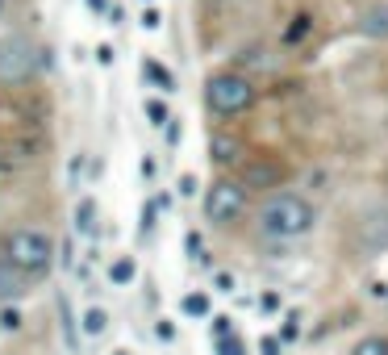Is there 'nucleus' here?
Listing matches in <instances>:
<instances>
[{
    "label": "nucleus",
    "mask_w": 388,
    "mask_h": 355,
    "mask_svg": "<svg viewBox=\"0 0 388 355\" xmlns=\"http://www.w3.org/2000/svg\"><path fill=\"white\" fill-rule=\"evenodd\" d=\"M351 355H388V339L385 335H368V339H359Z\"/></svg>",
    "instance_id": "nucleus-16"
},
{
    "label": "nucleus",
    "mask_w": 388,
    "mask_h": 355,
    "mask_svg": "<svg viewBox=\"0 0 388 355\" xmlns=\"http://www.w3.org/2000/svg\"><path fill=\"white\" fill-rule=\"evenodd\" d=\"M180 134H184V130H180V126H176V121H167V142H171V146H176V142H180Z\"/></svg>",
    "instance_id": "nucleus-30"
},
{
    "label": "nucleus",
    "mask_w": 388,
    "mask_h": 355,
    "mask_svg": "<svg viewBox=\"0 0 388 355\" xmlns=\"http://www.w3.org/2000/svg\"><path fill=\"white\" fill-rule=\"evenodd\" d=\"M142 113L150 117V126H167V121H171V117H167V105H163L159 96H146V100H142Z\"/></svg>",
    "instance_id": "nucleus-17"
},
{
    "label": "nucleus",
    "mask_w": 388,
    "mask_h": 355,
    "mask_svg": "<svg viewBox=\"0 0 388 355\" xmlns=\"http://www.w3.org/2000/svg\"><path fill=\"white\" fill-rule=\"evenodd\" d=\"M230 335V318H213V339H226Z\"/></svg>",
    "instance_id": "nucleus-27"
},
{
    "label": "nucleus",
    "mask_w": 388,
    "mask_h": 355,
    "mask_svg": "<svg viewBox=\"0 0 388 355\" xmlns=\"http://www.w3.org/2000/svg\"><path fill=\"white\" fill-rule=\"evenodd\" d=\"M238 155H242L238 138H230V134H213V138H209V159H213L217 167H234Z\"/></svg>",
    "instance_id": "nucleus-9"
},
{
    "label": "nucleus",
    "mask_w": 388,
    "mask_h": 355,
    "mask_svg": "<svg viewBox=\"0 0 388 355\" xmlns=\"http://www.w3.org/2000/svg\"><path fill=\"white\" fill-rule=\"evenodd\" d=\"M238 67H242V71H251V67H272V59H267L263 46H247V50H238Z\"/></svg>",
    "instance_id": "nucleus-15"
},
{
    "label": "nucleus",
    "mask_w": 388,
    "mask_h": 355,
    "mask_svg": "<svg viewBox=\"0 0 388 355\" xmlns=\"http://www.w3.org/2000/svg\"><path fill=\"white\" fill-rule=\"evenodd\" d=\"M155 226V205H142V230H150Z\"/></svg>",
    "instance_id": "nucleus-28"
},
{
    "label": "nucleus",
    "mask_w": 388,
    "mask_h": 355,
    "mask_svg": "<svg viewBox=\"0 0 388 355\" xmlns=\"http://www.w3.org/2000/svg\"><path fill=\"white\" fill-rule=\"evenodd\" d=\"M138 25H142V29H159V25H163V13L150 4V8H142V21H138Z\"/></svg>",
    "instance_id": "nucleus-19"
},
{
    "label": "nucleus",
    "mask_w": 388,
    "mask_h": 355,
    "mask_svg": "<svg viewBox=\"0 0 388 355\" xmlns=\"http://www.w3.org/2000/svg\"><path fill=\"white\" fill-rule=\"evenodd\" d=\"M96 63L100 67H113V46H96Z\"/></svg>",
    "instance_id": "nucleus-26"
},
{
    "label": "nucleus",
    "mask_w": 388,
    "mask_h": 355,
    "mask_svg": "<svg viewBox=\"0 0 388 355\" xmlns=\"http://www.w3.org/2000/svg\"><path fill=\"white\" fill-rule=\"evenodd\" d=\"M0 4H4V0H0Z\"/></svg>",
    "instance_id": "nucleus-37"
},
{
    "label": "nucleus",
    "mask_w": 388,
    "mask_h": 355,
    "mask_svg": "<svg viewBox=\"0 0 388 355\" xmlns=\"http://www.w3.org/2000/svg\"><path fill=\"white\" fill-rule=\"evenodd\" d=\"M313 21L309 17H297V25H288V33H284V42H297V38H305V29H309Z\"/></svg>",
    "instance_id": "nucleus-20"
},
{
    "label": "nucleus",
    "mask_w": 388,
    "mask_h": 355,
    "mask_svg": "<svg viewBox=\"0 0 388 355\" xmlns=\"http://www.w3.org/2000/svg\"><path fill=\"white\" fill-rule=\"evenodd\" d=\"M0 255L33 280V276H46L54 268V239L46 230H38V226H17V230L4 234Z\"/></svg>",
    "instance_id": "nucleus-2"
},
{
    "label": "nucleus",
    "mask_w": 388,
    "mask_h": 355,
    "mask_svg": "<svg viewBox=\"0 0 388 355\" xmlns=\"http://www.w3.org/2000/svg\"><path fill=\"white\" fill-rule=\"evenodd\" d=\"M359 29H364L368 38H388V0H380V4H368V8H364Z\"/></svg>",
    "instance_id": "nucleus-10"
},
{
    "label": "nucleus",
    "mask_w": 388,
    "mask_h": 355,
    "mask_svg": "<svg viewBox=\"0 0 388 355\" xmlns=\"http://www.w3.org/2000/svg\"><path fill=\"white\" fill-rule=\"evenodd\" d=\"M184 310H188V314H205V297H201V293H192V297L184 301Z\"/></svg>",
    "instance_id": "nucleus-24"
},
{
    "label": "nucleus",
    "mask_w": 388,
    "mask_h": 355,
    "mask_svg": "<svg viewBox=\"0 0 388 355\" xmlns=\"http://www.w3.org/2000/svg\"><path fill=\"white\" fill-rule=\"evenodd\" d=\"M263 310H280V297L276 293H263Z\"/></svg>",
    "instance_id": "nucleus-33"
},
{
    "label": "nucleus",
    "mask_w": 388,
    "mask_h": 355,
    "mask_svg": "<svg viewBox=\"0 0 388 355\" xmlns=\"http://www.w3.org/2000/svg\"><path fill=\"white\" fill-rule=\"evenodd\" d=\"M159 339L171 343V339H176V326H171V322H159Z\"/></svg>",
    "instance_id": "nucleus-29"
},
{
    "label": "nucleus",
    "mask_w": 388,
    "mask_h": 355,
    "mask_svg": "<svg viewBox=\"0 0 388 355\" xmlns=\"http://www.w3.org/2000/svg\"><path fill=\"white\" fill-rule=\"evenodd\" d=\"M176 188H180V197H196V176H192V172H184Z\"/></svg>",
    "instance_id": "nucleus-21"
},
{
    "label": "nucleus",
    "mask_w": 388,
    "mask_h": 355,
    "mask_svg": "<svg viewBox=\"0 0 388 355\" xmlns=\"http://www.w3.org/2000/svg\"><path fill=\"white\" fill-rule=\"evenodd\" d=\"M79 322H84V335H88V339H100V335L109 331V310H100V305H88Z\"/></svg>",
    "instance_id": "nucleus-11"
},
{
    "label": "nucleus",
    "mask_w": 388,
    "mask_h": 355,
    "mask_svg": "<svg viewBox=\"0 0 388 355\" xmlns=\"http://www.w3.org/2000/svg\"><path fill=\"white\" fill-rule=\"evenodd\" d=\"M88 4H92V8H104V0H88ZM104 13H109V8H104Z\"/></svg>",
    "instance_id": "nucleus-34"
},
{
    "label": "nucleus",
    "mask_w": 388,
    "mask_h": 355,
    "mask_svg": "<svg viewBox=\"0 0 388 355\" xmlns=\"http://www.w3.org/2000/svg\"><path fill=\"white\" fill-rule=\"evenodd\" d=\"M313 222H318V218H313V205H309L305 197H297V192H272V197L259 205V230H263L267 239H280V243L309 234Z\"/></svg>",
    "instance_id": "nucleus-1"
},
{
    "label": "nucleus",
    "mask_w": 388,
    "mask_h": 355,
    "mask_svg": "<svg viewBox=\"0 0 388 355\" xmlns=\"http://www.w3.org/2000/svg\"><path fill=\"white\" fill-rule=\"evenodd\" d=\"M38 67H42V50L25 33H13L0 42V84H25Z\"/></svg>",
    "instance_id": "nucleus-5"
},
{
    "label": "nucleus",
    "mask_w": 388,
    "mask_h": 355,
    "mask_svg": "<svg viewBox=\"0 0 388 355\" xmlns=\"http://www.w3.org/2000/svg\"><path fill=\"white\" fill-rule=\"evenodd\" d=\"M134 276H138V268H134L130 255H117V259L109 264V280H113V285H130Z\"/></svg>",
    "instance_id": "nucleus-14"
},
{
    "label": "nucleus",
    "mask_w": 388,
    "mask_h": 355,
    "mask_svg": "<svg viewBox=\"0 0 388 355\" xmlns=\"http://www.w3.org/2000/svg\"><path fill=\"white\" fill-rule=\"evenodd\" d=\"M21 322H25V318H21L17 305H4V310H0V331H21Z\"/></svg>",
    "instance_id": "nucleus-18"
},
{
    "label": "nucleus",
    "mask_w": 388,
    "mask_h": 355,
    "mask_svg": "<svg viewBox=\"0 0 388 355\" xmlns=\"http://www.w3.org/2000/svg\"><path fill=\"white\" fill-rule=\"evenodd\" d=\"M259 352H263V355H280V339H276V335H267V339L259 343Z\"/></svg>",
    "instance_id": "nucleus-25"
},
{
    "label": "nucleus",
    "mask_w": 388,
    "mask_h": 355,
    "mask_svg": "<svg viewBox=\"0 0 388 355\" xmlns=\"http://www.w3.org/2000/svg\"><path fill=\"white\" fill-rule=\"evenodd\" d=\"M25 285H29V276H25L21 268H13V264L0 255V305H13V301L25 293Z\"/></svg>",
    "instance_id": "nucleus-8"
},
{
    "label": "nucleus",
    "mask_w": 388,
    "mask_h": 355,
    "mask_svg": "<svg viewBox=\"0 0 388 355\" xmlns=\"http://www.w3.org/2000/svg\"><path fill=\"white\" fill-rule=\"evenodd\" d=\"M213 285H217V293H234V276L230 272H213Z\"/></svg>",
    "instance_id": "nucleus-22"
},
{
    "label": "nucleus",
    "mask_w": 388,
    "mask_h": 355,
    "mask_svg": "<svg viewBox=\"0 0 388 355\" xmlns=\"http://www.w3.org/2000/svg\"><path fill=\"white\" fill-rule=\"evenodd\" d=\"M301 335V314H288V322H284V339H297Z\"/></svg>",
    "instance_id": "nucleus-23"
},
{
    "label": "nucleus",
    "mask_w": 388,
    "mask_h": 355,
    "mask_svg": "<svg viewBox=\"0 0 388 355\" xmlns=\"http://www.w3.org/2000/svg\"><path fill=\"white\" fill-rule=\"evenodd\" d=\"M46 151V134H13L0 130V180H17L25 176Z\"/></svg>",
    "instance_id": "nucleus-4"
},
{
    "label": "nucleus",
    "mask_w": 388,
    "mask_h": 355,
    "mask_svg": "<svg viewBox=\"0 0 388 355\" xmlns=\"http://www.w3.org/2000/svg\"><path fill=\"white\" fill-rule=\"evenodd\" d=\"M142 75H146V80H155V84H159V92H176L171 71H167V67H159L155 59H146V63H142Z\"/></svg>",
    "instance_id": "nucleus-13"
},
{
    "label": "nucleus",
    "mask_w": 388,
    "mask_h": 355,
    "mask_svg": "<svg viewBox=\"0 0 388 355\" xmlns=\"http://www.w3.org/2000/svg\"><path fill=\"white\" fill-rule=\"evenodd\" d=\"M255 84H251V75L247 71H222V75H209V84H205V100H209V109L213 113H222V117H234V113H247L251 105H255Z\"/></svg>",
    "instance_id": "nucleus-3"
},
{
    "label": "nucleus",
    "mask_w": 388,
    "mask_h": 355,
    "mask_svg": "<svg viewBox=\"0 0 388 355\" xmlns=\"http://www.w3.org/2000/svg\"><path fill=\"white\" fill-rule=\"evenodd\" d=\"M113 355H130V352H125V347H117V352H113Z\"/></svg>",
    "instance_id": "nucleus-35"
},
{
    "label": "nucleus",
    "mask_w": 388,
    "mask_h": 355,
    "mask_svg": "<svg viewBox=\"0 0 388 355\" xmlns=\"http://www.w3.org/2000/svg\"><path fill=\"white\" fill-rule=\"evenodd\" d=\"M155 172H159V167H155V159H142V176H146V180H155Z\"/></svg>",
    "instance_id": "nucleus-32"
},
{
    "label": "nucleus",
    "mask_w": 388,
    "mask_h": 355,
    "mask_svg": "<svg viewBox=\"0 0 388 355\" xmlns=\"http://www.w3.org/2000/svg\"><path fill=\"white\" fill-rule=\"evenodd\" d=\"M75 230H79V234H92V230H96V201H92V197H84V201L75 205Z\"/></svg>",
    "instance_id": "nucleus-12"
},
{
    "label": "nucleus",
    "mask_w": 388,
    "mask_h": 355,
    "mask_svg": "<svg viewBox=\"0 0 388 355\" xmlns=\"http://www.w3.org/2000/svg\"><path fill=\"white\" fill-rule=\"evenodd\" d=\"M242 184L247 188H272V184H280V163H272V159L242 163Z\"/></svg>",
    "instance_id": "nucleus-7"
},
{
    "label": "nucleus",
    "mask_w": 388,
    "mask_h": 355,
    "mask_svg": "<svg viewBox=\"0 0 388 355\" xmlns=\"http://www.w3.org/2000/svg\"><path fill=\"white\" fill-rule=\"evenodd\" d=\"M142 4H146V0H142ZM150 4H155V0H150Z\"/></svg>",
    "instance_id": "nucleus-36"
},
{
    "label": "nucleus",
    "mask_w": 388,
    "mask_h": 355,
    "mask_svg": "<svg viewBox=\"0 0 388 355\" xmlns=\"http://www.w3.org/2000/svg\"><path fill=\"white\" fill-rule=\"evenodd\" d=\"M222 352H226V355H242V347H238L234 339H222Z\"/></svg>",
    "instance_id": "nucleus-31"
},
{
    "label": "nucleus",
    "mask_w": 388,
    "mask_h": 355,
    "mask_svg": "<svg viewBox=\"0 0 388 355\" xmlns=\"http://www.w3.org/2000/svg\"><path fill=\"white\" fill-rule=\"evenodd\" d=\"M247 209V184L242 180H213L205 192V218L213 226H230Z\"/></svg>",
    "instance_id": "nucleus-6"
}]
</instances>
